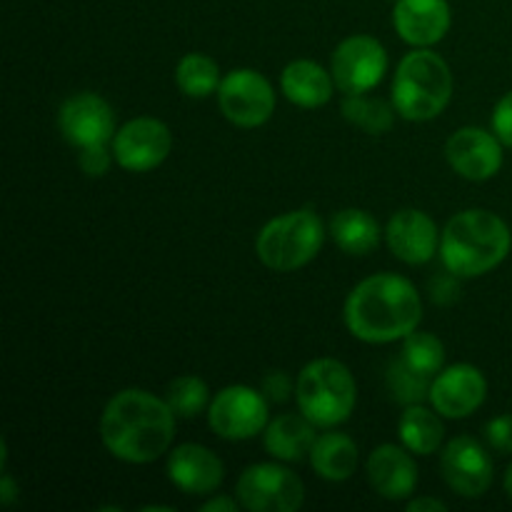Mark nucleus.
<instances>
[{
	"label": "nucleus",
	"instance_id": "nucleus-30",
	"mask_svg": "<svg viewBox=\"0 0 512 512\" xmlns=\"http://www.w3.org/2000/svg\"><path fill=\"white\" fill-rule=\"evenodd\" d=\"M113 160H115L113 148L108 150V143H98V145H88V148H80L78 163L85 175H90V178H103V175L110 170V165H113Z\"/></svg>",
	"mask_w": 512,
	"mask_h": 512
},
{
	"label": "nucleus",
	"instance_id": "nucleus-21",
	"mask_svg": "<svg viewBox=\"0 0 512 512\" xmlns=\"http://www.w3.org/2000/svg\"><path fill=\"white\" fill-rule=\"evenodd\" d=\"M283 95L298 108H320L333 98V73L315 60H293L280 75Z\"/></svg>",
	"mask_w": 512,
	"mask_h": 512
},
{
	"label": "nucleus",
	"instance_id": "nucleus-38",
	"mask_svg": "<svg viewBox=\"0 0 512 512\" xmlns=\"http://www.w3.org/2000/svg\"><path fill=\"white\" fill-rule=\"evenodd\" d=\"M503 483H505V493H508V498L512 500V465H510L508 470H505V480H503Z\"/></svg>",
	"mask_w": 512,
	"mask_h": 512
},
{
	"label": "nucleus",
	"instance_id": "nucleus-11",
	"mask_svg": "<svg viewBox=\"0 0 512 512\" xmlns=\"http://www.w3.org/2000/svg\"><path fill=\"white\" fill-rule=\"evenodd\" d=\"M173 148L170 128L158 118H133L115 133L113 155L115 163L130 173L155 170Z\"/></svg>",
	"mask_w": 512,
	"mask_h": 512
},
{
	"label": "nucleus",
	"instance_id": "nucleus-2",
	"mask_svg": "<svg viewBox=\"0 0 512 512\" xmlns=\"http://www.w3.org/2000/svg\"><path fill=\"white\" fill-rule=\"evenodd\" d=\"M423 320V300L408 278L378 273L360 280L345 300V325L370 345L405 340Z\"/></svg>",
	"mask_w": 512,
	"mask_h": 512
},
{
	"label": "nucleus",
	"instance_id": "nucleus-12",
	"mask_svg": "<svg viewBox=\"0 0 512 512\" xmlns=\"http://www.w3.org/2000/svg\"><path fill=\"white\" fill-rule=\"evenodd\" d=\"M440 470L448 488L460 498H483L493 485V458L470 435H458L445 445Z\"/></svg>",
	"mask_w": 512,
	"mask_h": 512
},
{
	"label": "nucleus",
	"instance_id": "nucleus-23",
	"mask_svg": "<svg viewBox=\"0 0 512 512\" xmlns=\"http://www.w3.org/2000/svg\"><path fill=\"white\" fill-rule=\"evenodd\" d=\"M330 238L343 253L370 255L380 245V225L368 210L345 208L330 218Z\"/></svg>",
	"mask_w": 512,
	"mask_h": 512
},
{
	"label": "nucleus",
	"instance_id": "nucleus-6",
	"mask_svg": "<svg viewBox=\"0 0 512 512\" xmlns=\"http://www.w3.org/2000/svg\"><path fill=\"white\" fill-rule=\"evenodd\" d=\"M325 240V225L310 208L290 210L270 220L255 240V253L265 268L275 273H290L308 265L320 253Z\"/></svg>",
	"mask_w": 512,
	"mask_h": 512
},
{
	"label": "nucleus",
	"instance_id": "nucleus-17",
	"mask_svg": "<svg viewBox=\"0 0 512 512\" xmlns=\"http://www.w3.org/2000/svg\"><path fill=\"white\" fill-rule=\"evenodd\" d=\"M168 478L180 493L210 495L225 478V465L210 448L198 443H183L170 450Z\"/></svg>",
	"mask_w": 512,
	"mask_h": 512
},
{
	"label": "nucleus",
	"instance_id": "nucleus-5",
	"mask_svg": "<svg viewBox=\"0 0 512 512\" xmlns=\"http://www.w3.org/2000/svg\"><path fill=\"white\" fill-rule=\"evenodd\" d=\"M295 400L300 413L308 415L318 428H335L353 415L358 388L348 365L333 358H320L300 370Z\"/></svg>",
	"mask_w": 512,
	"mask_h": 512
},
{
	"label": "nucleus",
	"instance_id": "nucleus-8",
	"mask_svg": "<svg viewBox=\"0 0 512 512\" xmlns=\"http://www.w3.org/2000/svg\"><path fill=\"white\" fill-rule=\"evenodd\" d=\"M208 423L223 440H250L268 428V398L248 385H228L208 408Z\"/></svg>",
	"mask_w": 512,
	"mask_h": 512
},
{
	"label": "nucleus",
	"instance_id": "nucleus-28",
	"mask_svg": "<svg viewBox=\"0 0 512 512\" xmlns=\"http://www.w3.org/2000/svg\"><path fill=\"white\" fill-rule=\"evenodd\" d=\"M165 403L170 405L175 418L190 420L203 413L205 408H210V390L195 375H180L165 390Z\"/></svg>",
	"mask_w": 512,
	"mask_h": 512
},
{
	"label": "nucleus",
	"instance_id": "nucleus-4",
	"mask_svg": "<svg viewBox=\"0 0 512 512\" xmlns=\"http://www.w3.org/2000/svg\"><path fill=\"white\" fill-rule=\"evenodd\" d=\"M453 98L450 65L430 48H415L400 60L393 78V105L400 118L425 123L448 108Z\"/></svg>",
	"mask_w": 512,
	"mask_h": 512
},
{
	"label": "nucleus",
	"instance_id": "nucleus-22",
	"mask_svg": "<svg viewBox=\"0 0 512 512\" xmlns=\"http://www.w3.org/2000/svg\"><path fill=\"white\" fill-rule=\"evenodd\" d=\"M358 445L345 433H323L310 450V465L320 478L330 483H345L358 470Z\"/></svg>",
	"mask_w": 512,
	"mask_h": 512
},
{
	"label": "nucleus",
	"instance_id": "nucleus-24",
	"mask_svg": "<svg viewBox=\"0 0 512 512\" xmlns=\"http://www.w3.org/2000/svg\"><path fill=\"white\" fill-rule=\"evenodd\" d=\"M443 415L438 410L425 408L420 405H408L398 423L400 443L410 450L413 455H433L438 453L443 445L445 428H443Z\"/></svg>",
	"mask_w": 512,
	"mask_h": 512
},
{
	"label": "nucleus",
	"instance_id": "nucleus-29",
	"mask_svg": "<svg viewBox=\"0 0 512 512\" xmlns=\"http://www.w3.org/2000/svg\"><path fill=\"white\" fill-rule=\"evenodd\" d=\"M400 355H403V360L410 368L428 375V378H435L445 365V345L440 343V338L430 333H418V330H413L405 338L403 353Z\"/></svg>",
	"mask_w": 512,
	"mask_h": 512
},
{
	"label": "nucleus",
	"instance_id": "nucleus-25",
	"mask_svg": "<svg viewBox=\"0 0 512 512\" xmlns=\"http://www.w3.org/2000/svg\"><path fill=\"white\" fill-rule=\"evenodd\" d=\"M220 83L223 78H220L218 63L203 53L183 55L175 68V85L188 98H208V95L218 93Z\"/></svg>",
	"mask_w": 512,
	"mask_h": 512
},
{
	"label": "nucleus",
	"instance_id": "nucleus-33",
	"mask_svg": "<svg viewBox=\"0 0 512 512\" xmlns=\"http://www.w3.org/2000/svg\"><path fill=\"white\" fill-rule=\"evenodd\" d=\"M430 298L438 305H450L460 298V285L458 275L445 270V273H438L433 280H430Z\"/></svg>",
	"mask_w": 512,
	"mask_h": 512
},
{
	"label": "nucleus",
	"instance_id": "nucleus-26",
	"mask_svg": "<svg viewBox=\"0 0 512 512\" xmlns=\"http://www.w3.org/2000/svg\"><path fill=\"white\" fill-rule=\"evenodd\" d=\"M395 105L385 103V100L368 98V95H348L343 103V115L353 125L363 128L370 135L390 133L395 125Z\"/></svg>",
	"mask_w": 512,
	"mask_h": 512
},
{
	"label": "nucleus",
	"instance_id": "nucleus-34",
	"mask_svg": "<svg viewBox=\"0 0 512 512\" xmlns=\"http://www.w3.org/2000/svg\"><path fill=\"white\" fill-rule=\"evenodd\" d=\"M493 133L498 135L500 143L512 148V90L500 98L493 110Z\"/></svg>",
	"mask_w": 512,
	"mask_h": 512
},
{
	"label": "nucleus",
	"instance_id": "nucleus-15",
	"mask_svg": "<svg viewBox=\"0 0 512 512\" xmlns=\"http://www.w3.org/2000/svg\"><path fill=\"white\" fill-rule=\"evenodd\" d=\"M488 395V380L475 365L458 363L440 370L430 385V403L443 418L458 420L473 415Z\"/></svg>",
	"mask_w": 512,
	"mask_h": 512
},
{
	"label": "nucleus",
	"instance_id": "nucleus-20",
	"mask_svg": "<svg viewBox=\"0 0 512 512\" xmlns=\"http://www.w3.org/2000/svg\"><path fill=\"white\" fill-rule=\"evenodd\" d=\"M315 428L318 425L303 413L278 415L265 428V450L280 463H300L305 455H310L318 440Z\"/></svg>",
	"mask_w": 512,
	"mask_h": 512
},
{
	"label": "nucleus",
	"instance_id": "nucleus-39",
	"mask_svg": "<svg viewBox=\"0 0 512 512\" xmlns=\"http://www.w3.org/2000/svg\"><path fill=\"white\" fill-rule=\"evenodd\" d=\"M143 510H160V512H170L173 508H170V505H145Z\"/></svg>",
	"mask_w": 512,
	"mask_h": 512
},
{
	"label": "nucleus",
	"instance_id": "nucleus-7",
	"mask_svg": "<svg viewBox=\"0 0 512 512\" xmlns=\"http://www.w3.org/2000/svg\"><path fill=\"white\" fill-rule=\"evenodd\" d=\"M240 505L250 512H295L305 500V485L280 463H255L235 485Z\"/></svg>",
	"mask_w": 512,
	"mask_h": 512
},
{
	"label": "nucleus",
	"instance_id": "nucleus-37",
	"mask_svg": "<svg viewBox=\"0 0 512 512\" xmlns=\"http://www.w3.org/2000/svg\"><path fill=\"white\" fill-rule=\"evenodd\" d=\"M15 500H18V485H15V480L10 478L8 473H5L3 480H0V505H3V508H10Z\"/></svg>",
	"mask_w": 512,
	"mask_h": 512
},
{
	"label": "nucleus",
	"instance_id": "nucleus-13",
	"mask_svg": "<svg viewBox=\"0 0 512 512\" xmlns=\"http://www.w3.org/2000/svg\"><path fill=\"white\" fill-rule=\"evenodd\" d=\"M58 128L63 138L75 148H88L98 143H113L115 113L105 98L95 93H75L60 105Z\"/></svg>",
	"mask_w": 512,
	"mask_h": 512
},
{
	"label": "nucleus",
	"instance_id": "nucleus-3",
	"mask_svg": "<svg viewBox=\"0 0 512 512\" xmlns=\"http://www.w3.org/2000/svg\"><path fill=\"white\" fill-rule=\"evenodd\" d=\"M512 233L490 210H463L448 220L440 238V260L458 278H478L508 258Z\"/></svg>",
	"mask_w": 512,
	"mask_h": 512
},
{
	"label": "nucleus",
	"instance_id": "nucleus-18",
	"mask_svg": "<svg viewBox=\"0 0 512 512\" xmlns=\"http://www.w3.org/2000/svg\"><path fill=\"white\" fill-rule=\"evenodd\" d=\"M368 480L375 493L385 500H410L418 488V465L410 458V450L400 445L385 443L370 453Z\"/></svg>",
	"mask_w": 512,
	"mask_h": 512
},
{
	"label": "nucleus",
	"instance_id": "nucleus-32",
	"mask_svg": "<svg viewBox=\"0 0 512 512\" xmlns=\"http://www.w3.org/2000/svg\"><path fill=\"white\" fill-rule=\"evenodd\" d=\"M260 390H263V395L268 398V403L278 405L285 403V400L290 398V393H295L293 380H290V375L283 373V370H270L263 378V383H260Z\"/></svg>",
	"mask_w": 512,
	"mask_h": 512
},
{
	"label": "nucleus",
	"instance_id": "nucleus-27",
	"mask_svg": "<svg viewBox=\"0 0 512 512\" xmlns=\"http://www.w3.org/2000/svg\"><path fill=\"white\" fill-rule=\"evenodd\" d=\"M385 383H388L390 398H393L395 403L420 405L423 400H430V385H433V378L410 368L403 360V355H400V358H395L393 363L388 365Z\"/></svg>",
	"mask_w": 512,
	"mask_h": 512
},
{
	"label": "nucleus",
	"instance_id": "nucleus-1",
	"mask_svg": "<svg viewBox=\"0 0 512 512\" xmlns=\"http://www.w3.org/2000/svg\"><path fill=\"white\" fill-rule=\"evenodd\" d=\"M100 438L108 453L123 463H155L173 445L175 413L165 398L148 390H120L100 415Z\"/></svg>",
	"mask_w": 512,
	"mask_h": 512
},
{
	"label": "nucleus",
	"instance_id": "nucleus-16",
	"mask_svg": "<svg viewBox=\"0 0 512 512\" xmlns=\"http://www.w3.org/2000/svg\"><path fill=\"white\" fill-rule=\"evenodd\" d=\"M390 253L408 265H425L440 248V233L435 220L418 208H405L390 218L385 228Z\"/></svg>",
	"mask_w": 512,
	"mask_h": 512
},
{
	"label": "nucleus",
	"instance_id": "nucleus-31",
	"mask_svg": "<svg viewBox=\"0 0 512 512\" xmlns=\"http://www.w3.org/2000/svg\"><path fill=\"white\" fill-rule=\"evenodd\" d=\"M485 440L490 448L503 455H512V415H498L485 425Z\"/></svg>",
	"mask_w": 512,
	"mask_h": 512
},
{
	"label": "nucleus",
	"instance_id": "nucleus-14",
	"mask_svg": "<svg viewBox=\"0 0 512 512\" xmlns=\"http://www.w3.org/2000/svg\"><path fill=\"white\" fill-rule=\"evenodd\" d=\"M445 158L458 175L483 183L503 168V143L495 133L468 125L450 135L445 143Z\"/></svg>",
	"mask_w": 512,
	"mask_h": 512
},
{
	"label": "nucleus",
	"instance_id": "nucleus-19",
	"mask_svg": "<svg viewBox=\"0 0 512 512\" xmlns=\"http://www.w3.org/2000/svg\"><path fill=\"white\" fill-rule=\"evenodd\" d=\"M393 25L408 45L430 48L450 30L448 0H395Z\"/></svg>",
	"mask_w": 512,
	"mask_h": 512
},
{
	"label": "nucleus",
	"instance_id": "nucleus-9",
	"mask_svg": "<svg viewBox=\"0 0 512 512\" xmlns=\"http://www.w3.org/2000/svg\"><path fill=\"white\" fill-rule=\"evenodd\" d=\"M218 105L238 128H260L275 110V90L265 75L253 68H235L218 88Z\"/></svg>",
	"mask_w": 512,
	"mask_h": 512
},
{
	"label": "nucleus",
	"instance_id": "nucleus-36",
	"mask_svg": "<svg viewBox=\"0 0 512 512\" xmlns=\"http://www.w3.org/2000/svg\"><path fill=\"white\" fill-rule=\"evenodd\" d=\"M240 500L235 503L233 498H225V495H215V498H210L208 503L200 505V510L203 512H235L238 510Z\"/></svg>",
	"mask_w": 512,
	"mask_h": 512
},
{
	"label": "nucleus",
	"instance_id": "nucleus-10",
	"mask_svg": "<svg viewBox=\"0 0 512 512\" xmlns=\"http://www.w3.org/2000/svg\"><path fill=\"white\" fill-rule=\"evenodd\" d=\"M388 70V53L373 35H350L335 48L333 73L335 88L345 95H363L378 88Z\"/></svg>",
	"mask_w": 512,
	"mask_h": 512
},
{
	"label": "nucleus",
	"instance_id": "nucleus-35",
	"mask_svg": "<svg viewBox=\"0 0 512 512\" xmlns=\"http://www.w3.org/2000/svg\"><path fill=\"white\" fill-rule=\"evenodd\" d=\"M448 505L438 498H410L408 512H445Z\"/></svg>",
	"mask_w": 512,
	"mask_h": 512
}]
</instances>
